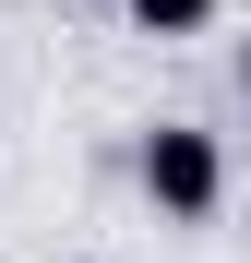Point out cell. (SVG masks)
Segmentation results:
<instances>
[{
    "instance_id": "1",
    "label": "cell",
    "mask_w": 251,
    "mask_h": 263,
    "mask_svg": "<svg viewBox=\"0 0 251 263\" xmlns=\"http://www.w3.org/2000/svg\"><path fill=\"white\" fill-rule=\"evenodd\" d=\"M132 180H144V203H156V228H216V215H227V132L144 120V132H132Z\"/></svg>"
},
{
    "instance_id": "2",
    "label": "cell",
    "mask_w": 251,
    "mask_h": 263,
    "mask_svg": "<svg viewBox=\"0 0 251 263\" xmlns=\"http://www.w3.org/2000/svg\"><path fill=\"white\" fill-rule=\"evenodd\" d=\"M120 12H132V36H167V48H180V36L216 24V0H120Z\"/></svg>"
},
{
    "instance_id": "3",
    "label": "cell",
    "mask_w": 251,
    "mask_h": 263,
    "mask_svg": "<svg viewBox=\"0 0 251 263\" xmlns=\"http://www.w3.org/2000/svg\"><path fill=\"white\" fill-rule=\"evenodd\" d=\"M239 108H251V36H239Z\"/></svg>"
},
{
    "instance_id": "4",
    "label": "cell",
    "mask_w": 251,
    "mask_h": 263,
    "mask_svg": "<svg viewBox=\"0 0 251 263\" xmlns=\"http://www.w3.org/2000/svg\"><path fill=\"white\" fill-rule=\"evenodd\" d=\"M72 263H96V251H72Z\"/></svg>"
}]
</instances>
